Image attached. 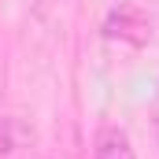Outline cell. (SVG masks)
I'll use <instances>...</instances> for the list:
<instances>
[{
	"instance_id": "obj_1",
	"label": "cell",
	"mask_w": 159,
	"mask_h": 159,
	"mask_svg": "<svg viewBox=\"0 0 159 159\" xmlns=\"http://www.w3.org/2000/svg\"><path fill=\"white\" fill-rule=\"evenodd\" d=\"M104 37L107 41H122L129 48H144L152 41V22L141 7L133 4H119L107 19H104Z\"/></svg>"
},
{
	"instance_id": "obj_2",
	"label": "cell",
	"mask_w": 159,
	"mask_h": 159,
	"mask_svg": "<svg viewBox=\"0 0 159 159\" xmlns=\"http://www.w3.org/2000/svg\"><path fill=\"white\" fill-rule=\"evenodd\" d=\"M93 159H137L133 156V141L122 126H104L96 133V144H93Z\"/></svg>"
},
{
	"instance_id": "obj_3",
	"label": "cell",
	"mask_w": 159,
	"mask_h": 159,
	"mask_svg": "<svg viewBox=\"0 0 159 159\" xmlns=\"http://www.w3.org/2000/svg\"><path fill=\"white\" fill-rule=\"evenodd\" d=\"M26 141H30V133H26V126L19 119H0V156H11Z\"/></svg>"
},
{
	"instance_id": "obj_4",
	"label": "cell",
	"mask_w": 159,
	"mask_h": 159,
	"mask_svg": "<svg viewBox=\"0 0 159 159\" xmlns=\"http://www.w3.org/2000/svg\"><path fill=\"white\" fill-rule=\"evenodd\" d=\"M152 129H156V133H159V100H156V104H152Z\"/></svg>"
}]
</instances>
